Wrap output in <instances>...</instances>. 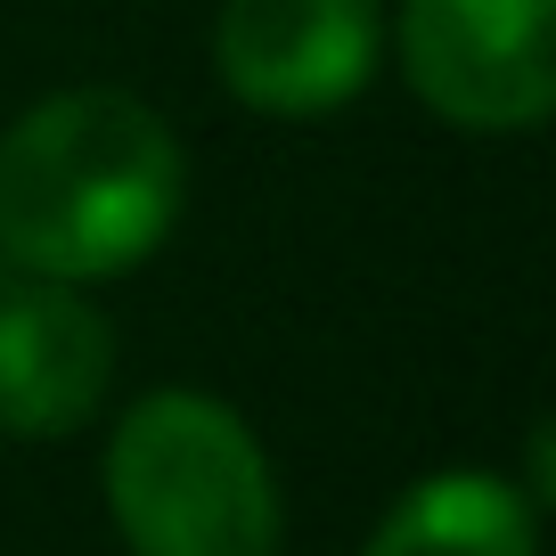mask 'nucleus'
<instances>
[{
    "mask_svg": "<svg viewBox=\"0 0 556 556\" xmlns=\"http://www.w3.org/2000/svg\"><path fill=\"white\" fill-rule=\"evenodd\" d=\"M115 377V336L66 278L25 270L0 295V426L25 442H58L90 426Z\"/></svg>",
    "mask_w": 556,
    "mask_h": 556,
    "instance_id": "5",
    "label": "nucleus"
},
{
    "mask_svg": "<svg viewBox=\"0 0 556 556\" xmlns=\"http://www.w3.org/2000/svg\"><path fill=\"white\" fill-rule=\"evenodd\" d=\"M368 556H540L532 500L507 491L500 475H434V483L401 491Z\"/></svg>",
    "mask_w": 556,
    "mask_h": 556,
    "instance_id": "6",
    "label": "nucleus"
},
{
    "mask_svg": "<svg viewBox=\"0 0 556 556\" xmlns=\"http://www.w3.org/2000/svg\"><path fill=\"white\" fill-rule=\"evenodd\" d=\"M401 74L458 131H532L556 106V0H401Z\"/></svg>",
    "mask_w": 556,
    "mask_h": 556,
    "instance_id": "3",
    "label": "nucleus"
},
{
    "mask_svg": "<svg viewBox=\"0 0 556 556\" xmlns=\"http://www.w3.org/2000/svg\"><path fill=\"white\" fill-rule=\"evenodd\" d=\"M180 222V139L131 90H58L0 139V254L34 278H115Z\"/></svg>",
    "mask_w": 556,
    "mask_h": 556,
    "instance_id": "1",
    "label": "nucleus"
},
{
    "mask_svg": "<svg viewBox=\"0 0 556 556\" xmlns=\"http://www.w3.org/2000/svg\"><path fill=\"white\" fill-rule=\"evenodd\" d=\"M384 50L377 0H229L213 66L254 115H336Z\"/></svg>",
    "mask_w": 556,
    "mask_h": 556,
    "instance_id": "4",
    "label": "nucleus"
},
{
    "mask_svg": "<svg viewBox=\"0 0 556 556\" xmlns=\"http://www.w3.org/2000/svg\"><path fill=\"white\" fill-rule=\"evenodd\" d=\"M106 507L131 556H270L278 483L213 393H148L106 442Z\"/></svg>",
    "mask_w": 556,
    "mask_h": 556,
    "instance_id": "2",
    "label": "nucleus"
}]
</instances>
